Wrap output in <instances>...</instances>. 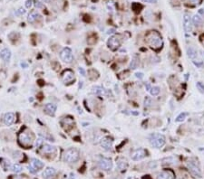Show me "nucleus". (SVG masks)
Segmentation results:
<instances>
[{
    "instance_id": "nucleus-37",
    "label": "nucleus",
    "mask_w": 204,
    "mask_h": 179,
    "mask_svg": "<svg viewBox=\"0 0 204 179\" xmlns=\"http://www.w3.org/2000/svg\"><path fill=\"white\" fill-rule=\"evenodd\" d=\"M78 71H79V73H80L83 76H85V72H84V70L83 68L80 67V68L78 69Z\"/></svg>"
},
{
    "instance_id": "nucleus-9",
    "label": "nucleus",
    "mask_w": 204,
    "mask_h": 179,
    "mask_svg": "<svg viewBox=\"0 0 204 179\" xmlns=\"http://www.w3.org/2000/svg\"><path fill=\"white\" fill-rule=\"evenodd\" d=\"M99 166L103 169V170H105V171H109L112 169L113 167V162L111 159L109 158H106V157H102L99 162Z\"/></svg>"
},
{
    "instance_id": "nucleus-5",
    "label": "nucleus",
    "mask_w": 204,
    "mask_h": 179,
    "mask_svg": "<svg viewBox=\"0 0 204 179\" xmlns=\"http://www.w3.org/2000/svg\"><path fill=\"white\" fill-rule=\"evenodd\" d=\"M60 58L63 62L66 63H71L74 61V55L72 53V50L70 48H64L62 52L60 53Z\"/></svg>"
},
{
    "instance_id": "nucleus-6",
    "label": "nucleus",
    "mask_w": 204,
    "mask_h": 179,
    "mask_svg": "<svg viewBox=\"0 0 204 179\" xmlns=\"http://www.w3.org/2000/svg\"><path fill=\"white\" fill-rule=\"evenodd\" d=\"M187 167L189 169L190 173L194 176V177H200L201 176V172L199 166L197 165L196 162L194 161H188L187 162Z\"/></svg>"
},
{
    "instance_id": "nucleus-12",
    "label": "nucleus",
    "mask_w": 204,
    "mask_h": 179,
    "mask_svg": "<svg viewBox=\"0 0 204 179\" xmlns=\"http://www.w3.org/2000/svg\"><path fill=\"white\" fill-rule=\"evenodd\" d=\"M101 146L105 150H110L113 146V138L110 137H104L101 139Z\"/></svg>"
},
{
    "instance_id": "nucleus-11",
    "label": "nucleus",
    "mask_w": 204,
    "mask_h": 179,
    "mask_svg": "<svg viewBox=\"0 0 204 179\" xmlns=\"http://www.w3.org/2000/svg\"><path fill=\"white\" fill-rule=\"evenodd\" d=\"M146 156H147V151L145 150V149L140 148V149H137V150H135L132 154V159L134 161H139L141 159L144 158Z\"/></svg>"
},
{
    "instance_id": "nucleus-40",
    "label": "nucleus",
    "mask_w": 204,
    "mask_h": 179,
    "mask_svg": "<svg viewBox=\"0 0 204 179\" xmlns=\"http://www.w3.org/2000/svg\"><path fill=\"white\" fill-rule=\"evenodd\" d=\"M200 42H201V44L204 45V35H202L200 36Z\"/></svg>"
},
{
    "instance_id": "nucleus-16",
    "label": "nucleus",
    "mask_w": 204,
    "mask_h": 179,
    "mask_svg": "<svg viewBox=\"0 0 204 179\" xmlns=\"http://www.w3.org/2000/svg\"><path fill=\"white\" fill-rule=\"evenodd\" d=\"M56 171H55V169L53 168V167H47L45 172L43 173V176L45 179H51L55 176Z\"/></svg>"
},
{
    "instance_id": "nucleus-13",
    "label": "nucleus",
    "mask_w": 204,
    "mask_h": 179,
    "mask_svg": "<svg viewBox=\"0 0 204 179\" xmlns=\"http://www.w3.org/2000/svg\"><path fill=\"white\" fill-rule=\"evenodd\" d=\"M62 79L63 81L66 83V82H70L74 79V73L71 70H65V71L62 74Z\"/></svg>"
},
{
    "instance_id": "nucleus-38",
    "label": "nucleus",
    "mask_w": 204,
    "mask_h": 179,
    "mask_svg": "<svg viewBox=\"0 0 204 179\" xmlns=\"http://www.w3.org/2000/svg\"><path fill=\"white\" fill-rule=\"evenodd\" d=\"M135 75H136V77L139 78V79H142L143 78V73H137Z\"/></svg>"
},
{
    "instance_id": "nucleus-41",
    "label": "nucleus",
    "mask_w": 204,
    "mask_h": 179,
    "mask_svg": "<svg viewBox=\"0 0 204 179\" xmlns=\"http://www.w3.org/2000/svg\"><path fill=\"white\" fill-rule=\"evenodd\" d=\"M43 1H44L45 3H50L51 0H43Z\"/></svg>"
},
{
    "instance_id": "nucleus-20",
    "label": "nucleus",
    "mask_w": 204,
    "mask_h": 179,
    "mask_svg": "<svg viewBox=\"0 0 204 179\" xmlns=\"http://www.w3.org/2000/svg\"><path fill=\"white\" fill-rule=\"evenodd\" d=\"M40 17V15L38 14L36 11H32L30 14L28 15V17H27V21L29 22V23H31V24H33V23H35L36 20L38 19Z\"/></svg>"
},
{
    "instance_id": "nucleus-23",
    "label": "nucleus",
    "mask_w": 204,
    "mask_h": 179,
    "mask_svg": "<svg viewBox=\"0 0 204 179\" xmlns=\"http://www.w3.org/2000/svg\"><path fill=\"white\" fill-rule=\"evenodd\" d=\"M191 19H192V23H193V25H195V26H197V27L201 26V25H202V24H203L202 18H201L199 15H194V16H193V17H192Z\"/></svg>"
},
{
    "instance_id": "nucleus-15",
    "label": "nucleus",
    "mask_w": 204,
    "mask_h": 179,
    "mask_svg": "<svg viewBox=\"0 0 204 179\" xmlns=\"http://www.w3.org/2000/svg\"><path fill=\"white\" fill-rule=\"evenodd\" d=\"M15 121V114L13 112H8L4 117V122L6 126H10Z\"/></svg>"
},
{
    "instance_id": "nucleus-8",
    "label": "nucleus",
    "mask_w": 204,
    "mask_h": 179,
    "mask_svg": "<svg viewBox=\"0 0 204 179\" xmlns=\"http://www.w3.org/2000/svg\"><path fill=\"white\" fill-rule=\"evenodd\" d=\"M121 39H120V36L119 35H113L112 37H110V39L108 40V46L110 49L112 50H116L117 48H119V46L121 45Z\"/></svg>"
},
{
    "instance_id": "nucleus-18",
    "label": "nucleus",
    "mask_w": 204,
    "mask_h": 179,
    "mask_svg": "<svg viewBox=\"0 0 204 179\" xmlns=\"http://www.w3.org/2000/svg\"><path fill=\"white\" fill-rule=\"evenodd\" d=\"M127 166H128V162L125 158L120 157L117 159V167L119 168V170H121V171L126 170Z\"/></svg>"
},
{
    "instance_id": "nucleus-25",
    "label": "nucleus",
    "mask_w": 204,
    "mask_h": 179,
    "mask_svg": "<svg viewBox=\"0 0 204 179\" xmlns=\"http://www.w3.org/2000/svg\"><path fill=\"white\" fill-rule=\"evenodd\" d=\"M139 64H140L139 58H138L137 56H134V57L132 58V60L131 63H130V68L132 69V70H134V69H136V68H138Z\"/></svg>"
},
{
    "instance_id": "nucleus-26",
    "label": "nucleus",
    "mask_w": 204,
    "mask_h": 179,
    "mask_svg": "<svg viewBox=\"0 0 204 179\" xmlns=\"http://www.w3.org/2000/svg\"><path fill=\"white\" fill-rule=\"evenodd\" d=\"M188 115H189V114H188L187 112H182V113H181V114L176 118L175 121H176V122H181V121H183L184 119H185V118H187Z\"/></svg>"
},
{
    "instance_id": "nucleus-35",
    "label": "nucleus",
    "mask_w": 204,
    "mask_h": 179,
    "mask_svg": "<svg viewBox=\"0 0 204 179\" xmlns=\"http://www.w3.org/2000/svg\"><path fill=\"white\" fill-rule=\"evenodd\" d=\"M25 13V10L24 8H20L19 10H17V12H16L17 15H24Z\"/></svg>"
},
{
    "instance_id": "nucleus-2",
    "label": "nucleus",
    "mask_w": 204,
    "mask_h": 179,
    "mask_svg": "<svg viewBox=\"0 0 204 179\" xmlns=\"http://www.w3.org/2000/svg\"><path fill=\"white\" fill-rule=\"evenodd\" d=\"M33 139H34L33 134L31 133V131L27 130V129L25 131H22L18 135L19 143H20V145H22L23 147H28L32 145Z\"/></svg>"
},
{
    "instance_id": "nucleus-19",
    "label": "nucleus",
    "mask_w": 204,
    "mask_h": 179,
    "mask_svg": "<svg viewBox=\"0 0 204 179\" xmlns=\"http://www.w3.org/2000/svg\"><path fill=\"white\" fill-rule=\"evenodd\" d=\"M45 111L48 115L54 116L56 111V106L53 103H47L45 106Z\"/></svg>"
},
{
    "instance_id": "nucleus-30",
    "label": "nucleus",
    "mask_w": 204,
    "mask_h": 179,
    "mask_svg": "<svg viewBox=\"0 0 204 179\" xmlns=\"http://www.w3.org/2000/svg\"><path fill=\"white\" fill-rule=\"evenodd\" d=\"M196 86H197L198 90H199V91H200V92L204 93V84H203V83H201V82H197Z\"/></svg>"
},
{
    "instance_id": "nucleus-14",
    "label": "nucleus",
    "mask_w": 204,
    "mask_h": 179,
    "mask_svg": "<svg viewBox=\"0 0 204 179\" xmlns=\"http://www.w3.org/2000/svg\"><path fill=\"white\" fill-rule=\"evenodd\" d=\"M157 179H175V175L171 170H165L158 175Z\"/></svg>"
},
{
    "instance_id": "nucleus-7",
    "label": "nucleus",
    "mask_w": 204,
    "mask_h": 179,
    "mask_svg": "<svg viewBox=\"0 0 204 179\" xmlns=\"http://www.w3.org/2000/svg\"><path fill=\"white\" fill-rule=\"evenodd\" d=\"M192 19L190 16L189 14L185 13L183 15V28H184V31H185L187 34L191 33L192 31Z\"/></svg>"
},
{
    "instance_id": "nucleus-29",
    "label": "nucleus",
    "mask_w": 204,
    "mask_h": 179,
    "mask_svg": "<svg viewBox=\"0 0 204 179\" xmlns=\"http://www.w3.org/2000/svg\"><path fill=\"white\" fill-rule=\"evenodd\" d=\"M22 166L19 165V164H15L14 166H13V171L15 172V173H20L21 171H22Z\"/></svg>"
},
{
    "instance_id": "nucleus-22",
    "label": "nucleus",
    "mask_w": 204,
    "mask_h": 179,
    "mask_svg": "<svg viewBox=\"0 0 204 179\" xmlns=\"http://www.w3.org/2000/svg\"><path fill=\"white\" fill-rule=\"evenodd\" d=\"M0 56H1V58L5 62H8L9 59L11 57V53L8 49H4L1 51V53H0Z\"/></svg>"
},
{
    "instance_id": "nucleus-31",
    "label": "nucleus",
    "mask_w": 204,
    "mask_h": 179,
    "mask_svg": "<svg viewBox=\"0 0 204 179\" xmlns=\"http://www.w3.org/2000/svg\"><path fill=\"white\" fill-rule=\"evenodd\" d=\"M188 2L192 6H198L200 4L201 0H188Z\"/></svg>"
},
{
    "instance_id": "nucleus-4",
    "label": "nucleus",
    "mask_w": 204,
    "mask_h": 179,
    "mask_svg": "<svg viewBox=\"0 0 204 179\" xmlns=\"http://www.w3.org/2000/svg\"><path fill=\"white\" fill-rule=\"evenodd\" d=\"M149 141L152 147L156 148H161L165 144V137L159 133H153L150 136Z\"/></svg>"
},
{
    "instance_id": "nucleus-32",
    "label": "nucleus",
    "mask_w": 204,
    "mask_h": 179,
    "mask_svg": "<svg viewBox=\"0 0 204 179\" xmlns=\"http://www.w3.org/2000/svg\"><path fill=\"white\" fill-rule=\"evenodd\" d=\"M42 144H43V139L42 138H38L37 140H36V143H35V147H39Z\"/></svg>"
},
{
    "instance_id": "nucleus-36",
    "label": "nucleus",
    "mask_w": 204,
    "mask_h": 179,
    "mask_svg": "<svg viewBox=\"0 0 204 179\" xmlns=\"http://www.w3.org/2000/svg\"><path fill=\"white\" fill-rule=\"evenodd\" d=\"M143 2L150 3V4H155V3H157V0H143Z\"/></svg>"
},
{
    "instance_id": "nucleus-33",
    "label": "nucleus",
    "mask_w": 204,
    "mask_h": 179,
    "mask_svg": "<svg viewBox=\"0 0 204 179\" xmlns=\"http://www.w3.org/2000/svg\"><path fill=\"white\" fill-rule=\"evenodd\" d=\"M32 2H33V0H26V2H25V7L26 8H30L32 6Z\"/></svg>"
},
{
    "instance_id": "nucleus-28",
    "label": "nucleus",
    "mask_w": 204,
    "mask_h": 179,
    "mask_svg": "<svg viewBox=\"0 0 204 179\" xmlns=\"http://www.w3.org/2000/svg\"><path fill=\"white\" fill-rule=\"evenodd\" d=\"M152 104H153V101L150 97H146V98H145V99H144V105H145V107L150 108V107L152 106Z\"/></svg>"
},
{
    "instance_id": "nucleus-1",
    "label": "nucleus",
    "mask_w": 204,
    "mask_h": 179,
    "mask_svg": "<svg viewBox=\"0 0 204 179\" xmlns=\"http://www.w3.org/2000/svg\"><path fill=\"white\" fill-rule=\"evenodd\" d=\"M145 38H146V41L150 44V46L153 49L162 48L163 44L162 38L157 31H150L146 35Z\"/></svg>"
},
{
    "instance_id": "nucleus-27",
    "label": "nucleus",
    "mask_w": 204,
    "mask_h": 179,
    "mask_svg": "<svg viewBox=\"0 0 204 179\" xmlns=\"http://www.w3.org/2000/svg\"><path fill=\"white\" fill-rule=\"evenodd\" d=\"M150 92L152 96H157L160 93V88L155 86V87H152L150 90Z\"/></svg>"
},
{
    "instance_id": "nucleus-17",
    "label": "nucleus",
    "mask_w": 204,
    "mask_h": 179,
    "mask_svg": "<svg viewBox=\"0 0 204 179\" xmlns=\"http://www.w3.org/2000/svg\"><path fill=\"white\" fill-rule=\"evenodd\" d=\"M41 151H42L44 154H49V155H51V154H55V153L56 149H55V147L54 146L45 144V145H44V146L42 147Z\"/></svg>"
},
{
    "instance_id": "nucleus-3",
    "label": "nucleus",
    "mask_w": 204,
    "mask_h": 179,
    "mask_svg": "<svg viewBox=\"0 0 204 179\" xmlns=\"http://www.w3.org/2000/svg\"><path fill=\"white\" fill-rule=\"evenodd\" d=\"M79 157H80V152L74 147L68 148L64 155V160L68 163H74L78 160Z\"/></svg>"
},
{
    "instance_id": "nucleus-24",
    "label": "nucleus",
    "mask_w": 204,
    "mask_h": 179,
    "mask_svg": "<svg viewBox=\"0 0 204 179\" xmlns=\"http://www.w3.org/2000/svg\"><path fill=\"white\" fill-rule=\"evenodd\" d=\"M187 54H188V56L191 59V60H193V61H195V59L197 58V56H198V53H197V51L194 48H192V47H189L188 49H187Z\"/></svg>"
},
{
    "instance_id": "nucleus-10",
    "label": "nucleus",
    "mask_w": 204,
    "mask_h": 179,
    "mask_svg": "<svg viewBox=\"0 0 204 179\" xmlns=\"http://www.w3.org/2000/svg\"><path fill=\"white\" fill-rule=\"evenodd\" d=\"M42 167H44V163L41 162L40 160H38V159H35V158L32 159L30 166H28L29 171H30L31 173H35L36 171H38Z\"/></svg>"
},
{
    "instance_id": "nucleus-34",
    "label": "nucleus",
    "mask_w": 204,
    "mask_h": 179,
    "mask_svg": "<svg viewBox=\"0 0 204 179\" xmlns=\"http://www.w3.org/2000/svg\"><path fill=\"white\" fill-rule=\"evenodd\" d=\"M193 63L195 64L197 67H199V68H200V67L202 66V64H203L202 62H200V61H197V62H196V61H193Z\"/></svg>"
},
{
    "instance_id": "nucleus-21",
    "label": "nucleus",
    "mask_w": 204,
    "mask_h": 179,
    "mask_svg": "<svg viewBox=\"0 0 204 179\" xmlns=\"http://www.w3.org/2000/svg\"><path fill=\"white\" fill-rule=\"evenodd\" d=\"M94 94L96 95H106L107 94V92H106V90L103 89V87H100V86H95L93 88V91H92Z\"/></svg>"
},
{
    "instance_id": "nucleus-39",
    "label": "nucleus",
    "mask_w": 204,
    "mask_h": 179,
    "mask_svg": "<svg viewBox=\"0 0 204 179\" xmlns=\"http://www.w3.org/2000/svg\"><path fill=\"white\" fill-rule=\"evenodd\" d=\"M35 6H36V7H39V8L43 7V5H42L40 2H38V1H36V3H35Z\"/></svg>"
}]
</instances>
